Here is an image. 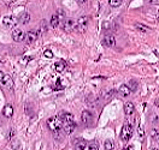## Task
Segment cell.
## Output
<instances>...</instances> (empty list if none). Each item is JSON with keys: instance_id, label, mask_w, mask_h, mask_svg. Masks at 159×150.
Listing matches in <instances>:
<instances>
[{"instance_id": "18", "label": "cell", "mask_w": 159, "mask_h": 150, "mask_svg": "<svg viewBox=\"0 0 159 150\" xmlns=\"http://www.w3.org/2000/svg\"><path fill=\"white\" fill-rule=\"evenodd\" d=\"M29 20H30V15H29V13H24V15L20 16L19 22L22 24H27V23H29Z\"/></svg>"}, {"instance_id": "16", "label": "cell", "mask_w": 159, "mask_h": 150, "mask_svg": "<svg viewBox=\"0 0 159 150\" xmlns=\"http://www.w3.org/2000/svg\"><path fill=\"white\" fill-rule=\"evenodd\" d=\"M59 18H58V16L57 15H53L52 16V18H51V22H50V24H51V26L52 28H57V26L59 25Z\"/></svg>"}, {"instance_id": "13", "label": "cell", "mask_w": 159, "mask_h": 150, "mask_svg": "<svg viewBox=\"0 0 159 150\" xmlns=\"http://www.w3.org/2000/svg\"><path fill=\"white\" fill-rule=\"evenodd\" d=\"M65 67H66V63L64 60H58L56 64H54V69H56L57 72H63L65 70Z\"/></svg>"}, {"instance_id": "33", "label": "cell", "mask_w": 159, "mask_h": 150, "mask_svg": "<svg viewBox=\"0 0 159 150\" xmlns=\"http://www.w3.org/2000/svg\"><path fill=\"white\" fill-rule=\"evenodd\" d=\"M86 1H87V0H77V3H78V4H85Z\"/></svg>"}, {"instance_id": "27", "label": "cell", "mask_w": 159, "mask_h": 150, "mask_svg": "<svg viewBox=\"0 0 159 150\" xmlns=\"http://www.w3.org/2000/svg\"><path fill=\"white\" fill-rule=\"evenodd\" d=\"M57 16H58L59 20H63V19H64V12L61 11V10H58V12H57Z\"/></svg>"}, {"instance_id": "9", "label": "cell", "mask_w": 159, "mask_h": 150, "mask_svg": "<svg viewBox=\"0 0 159 150\" xmlns=\"http://www.w3.org/2000/svg\"><path fill=\"white\" fill-rule=\"evenodd\" d=\"M75 127H76V124H75L74 120L72 121H64L63 122V128H64L65 133H68V134L72 133L74 130H75Z\"/></svg>"}, {"instance_id": "4", "label": "cell", "mask_w": 159, "mask_h": 150, "mask_svg": "<svg viewBox=\"0 0 159 150\" xmlns=\"http://www.w3.org/2000/svg\"><path fill=\"white\" fill-rule=\"evenodd\" d=\"M76 30L78 32H85L88 28V17L87 16H83L77 19V22H76V25H75Z\"/></svg>"}, {"instance_id": "20", "label": "cell", "mask_w": 159, "mask_h": 150, "mask_svg": "<svg viewBox=\"0 0 159 150\" xmlns=\"http://www.w3.org/2000/svg\"><path fill=\"white\" fill-rule=\"evenodd\" d=\"M151 137H152L153 141H159V130L153 128V130L151 131Z\"/></svg>"}, {"instance_id": "31", "label": "cell", "mask_w": 159, "mask_h": 150, "mask_svg": "<svg viewBox=\"0 0 159 150\" xmlns=\"http://www.w3.org/2000/svg\"><path fill=\"white\" fill-rule=\"evenodd\" d=\"M104 26H105L104 29H110V24L109 23H104Z\"/></svg>"}, {"instance_id": "12", "label": "cell", "mask_w": 159, "mask_h": 150, "mask_svg": "<svg viewBox=\"0 0 159 150\" xmlns=\"http://www.w3.org/2000/svg\"><path fill=\"white\" fill-rule=\"evenodd\" d=\"M134 111H135V106L133 102H126L124 103V113L127 115H131L134 113Z\"/></svg>"}, {"instance_id": "6", "label": "cell", "mask_w": 159, "mask_h": 150, "mask_svg": "<svg viewBox=\"0 0 159 150\" xmlns=\"http://www.w3.org/2000/svg\"><path fill=\"white\" fill-rule=\"evenodd\" d=\"M81 120L82 122H83L85 125H89V124H92V120H93V115L92 113L89 112V111H83L82 112V115H81Z\"/></svg>"}, {"instance_id": "17", "label": "cell", "mask_w": 159, "mask_h": 150, "mask_svg": "<svg viewBox=\"0 0 159 150\" xmlns=\"http://www.w3.org/2000/svg\"><path fill=\"white\" fill-rule=\"evenodd\" d=\"M60 118H61V120H63V122L64 121H72L74 120V115L70 114V113H63L60 115Z\"/></svg>"}, {"instance_id": "2", "label": "cell", "mask_w": 159, "mask_h": 150, "mask_svg": "<svg viewBox=\"0 0 159 150\" xmlns=\"http://www.w3.org/2000/svg\"><path fill=\"white\" fill-rule=\"evenodd\" d=\"M131 136H133V126L130 124H124L123 127H122V131H121V139L123 142H128Z\"/></svg>"}, {"instance_id": "28", "label": "cell", "mask_w": 159, "mask_h": 150, "mask_svg": "<svg viewBox=\"0 0 159 150\" xmlns=\"http://www.w3.org/2000/svg\"><path fill=\"white\" fill-rule=\"evenodd\" d=\"M13 136H15V130H10V132H9V139L10 141L13 138Z\"/></svg>"}, {"instance_id": "36", "label": "cell", "mask_w": 159, "mask_h": 150, "mask_svg": "<svg viewBox=\"0 0 159 150\" xmlns=\"http://www.w3.org/2000/svg\"><path fill=\"white\" fill-rule=\"evenodd\" d=\"M158 19H159V16H158Z\"/></svg>"}, {"instance_id": "14", "label": "cell", "mask_w": 159, "mask_h": 150, "mask_svg": "<svg viewBox=\"0 0 159 150\" xmlns=\"http://www.w3.org/2000/svg\"><path fill=\"white\" fill-rule=\"evenodd\" d=\"M75 28V23L71 18H66L65 22H64V29L65 31H71Z\"/></svg>"}, {"instance_id": "32", "label": "cell", "mask_w": 159, "mask_h": 150, "mask_svg": "<svg viewBox=\"0 0 159 150\" xmlns=\"http://www.w3.org/2000/svg\"><path fill=\"white\" fill-rule=\"evenodd\" d=\"M124 150H134V148H133V145H129V147H127Z\"/></svg>"}, {"instance_id": "11", "label": "cell", "mask_w": 159, "mask_h": 150, "mask_svg": "<svg viewBox=\"0 0 159 150\" xmlns=\"http://www.w3.org/2000/svg\"><path fill=\"white\" fill-rule=\"evenodd\" d=\"M3 115L5 118H12L13 115V107L11 105H6L4 108H3Z\"/></svg>"}, {"instance_id": "29", "label": "cell", "mask_w": 159, "mask_h": 150, "mask_svg": "<svg viewBox=\"0 0 159 150\" xmlns=\"http://www.w3.org/2000/svg\"><path fill=\"white\" fill-rule=\"evenodd\" d=\"M139 134H140V137H141V138L143 137V128H142V126L139 127Z\"/></svg>"}, {"instance_id": "3", "label": "cell", "mask_w": 159, "mask_h": 150, "mask_svg": "<svg viewBox=\"0 0 159 150\" xmlns=\"http://www.w3.org/2000/svg\"><path fill=\"white\" fill-rule=\"evenodd\" d=\"M0 23H1V25L5 26V28H15V26L17 25V23H18V20L13 16H5V17L1 18Z\"/></svg>"}, {"instance_id": "34", "label": "cell", "mask_w": 159, "mask_h": 150, "mask_svg": "<svg viewBox=\"0 0 159 150\" xmlns=\"http://www.w3.org/2000/svg\"><path fill=\"white\" fill-rule=\"evenodd\" d=\"M156 106H157V107H159V97L156 100Z\"/></svg>"}, {"instance_id": "25", "label": "cell", "mask_w": 159, "mask_h": 150, "mask_svg": "<svg viewBox=\"0 0 159 150\" xmlns=\"http://www.w3.org/2000/svg\"><path fill=\"white\" fill-rule=\"evenodd\" d=\"M87 150H99V145L96 143H92V144H89Z\"/></svg>"}, {"instance_id": "23", "label": "cell", "mask_w": 159, "mask_h": 150, "mask_svg": "<svg viewBox=\"0 0 159 150\" xmlns=\"http://www.w3.org/2000/svg\"><path fill=\"white\" fill-rule=\"evenodd\" d=\"M128 86L130 88L131 91H136V89H137V82H136V80H130L129 84H128Z\"/></svg>"}, {"instance_id": "10", "label": "cell", "mask_w": 159, "mask_h": 150, "mask_svg": "<svg viewBox=\"0 0 159 150\" xmlns=\"http://www.w3.org/2000/svg\"><path fill=\"white\" fill-rule=\"evenodd\" d=\"M118 91H119V95H121V96H123V97H128L129 95L131 94L130 88H129L127 84H123V85H121Z\"/></svg>"}, {"instance_id": "21", "label": "cell", "mask_w": 159, "mask_h": 150, "mask_svg": "<svg viewBox=\"0 0 159 150\" xmlns=\"http://www.w3.org/2000/svg\"><path fill=\"white\" fill-rule=\"evenodd\" d=\"M104 148H105V150H113V143L112 141H105V143H104Z\"/></svg>"}, {"instance_id": "15", "label": "cell", "mask_w": 159, "mask_h": 150, "mask_svg": "<svg viewBox=\"0 0 159 150\" xmlns=\"http://www.w3.org/2000/svg\"><path fill=\"white\" fill-rule=\"evenodd\" d=\"M87 147V142L85 139H80L75 143V150H85Z\"/></svg>"}, {"instance_id": "5", "label": "cell", "mask_w": 159, "mask_h": 150, "mask_svg": "<svg viewBox=\"0 0 159 150\" xmlns=\"http://www.w3.org/2000/svg\"><path fill=\"white\" fill-rule=\"evenodd\" d=\"M12 39L15 42H22L25 40V34L22 29H15L12 32Z\"/></svg>"}, {"instance_id": "26", "label": "cell", "mask_w": 159, "mask_h": 150, "mask_svg": "<svg viewBox=\"0 0 159 150\" xmlns=\"http://www.w3.org/2000/svg\"><path fill=\"white\" fill-rule=\"evenodd\" d=\"M30 60H31V57H25L24 59H22V60H20V63H22L23 65H27V64H28Z\"/></svg>"}, {"instance_id": "19", "label": "cell", "mask_w": 159, "mask_h": 150, "mask_svg": "<svg viewBox=\"0 0 159 150\" xmlns=\"http://www.w3.org/2000/svg\"><path fill=\"white\" fill-rule=\"evenodd\" d=\"M135 26H136V29H137V30H140V31H142V32H147V31H149V29L147 28V26H146V25H143V24H141V23H136Z\"/></svg>"}, {"instance_id": "30", "label": "cell", "mask_w": 159, "mask_h": 150, "mask_svg": "<svg viewBox=\"0 0 159 150\" xmlns=\"http://www.w3.org/2000/svg\"><path fill=\"white\" fill-rule=\"evenodd\" d=\"M4 77H5V74H4V73H3L1 71H0V82L3 80V78H4Z\"/></svg>"}, {"instance_id": "8", "label": "cell", "mask_w": 159, "mask_h": 150, "mask_svg": "<svg viewBox=\"0 0 159 150\" xmlns=\"http://www.w3.org/2000/svg\"><path fill=\"white\" fill-rule=\"evenodd\" d=\"M39 37V31L38 30H31V31H28L25 34V41L27 43H31L34 42L36 39Z\"/></svg>"}, {"instance_id": "7", "label": "cell", "mask_w": 159, "mask_h": 150, "mask_svg": "<svg viewBox=\"0 0 159 150\" xmlns=\"http://www.w3.org/2000/svg\"><path fill=\"white\" fill-rule=\"evenodd\" d=\"M102 45L105 47H115L116 46V39L113 35H106L102 39Z\"/></svg>"}, {"instance_id": "35", "label": "cell", "mask_w": 159, "mask_h": 150, "mask_svg": "<svg viewBox=\"0 0 159 150\" xmlns=\"http://www.w3.org/2000/svg\"><path fill=\"white\" fill-rule=\"evenodd\" d=\"M152 150H158V149H157V148H154V149H152Z\"/></svg>"}, {"instance_id": "1", "label": "cell", "mask_w": 159, "mask_h": 150, "mask_svg": "<svg viewBox=\"0 0 159 150\" xmlns=\"http://www.w3.org/2000/svg\"><path fill=\"white\" fill-rule=\"evenodd\" d=\"M47 126L53 132L59 131L60 128L63 127V120H61L60 117H52L47 120Z\"/></svg>"}, {"instance_id": "24", "label": "cell", "mask_w": 159, "mask_h": 150, "mask_svg": "<svg viewBox=\"0 0 159 150\" xmlns=\"http://www.w3.org/2000/svg\"><path fill=\"white\" fill-rule=\"evenodd\" d=\"M44 55H45L46 58H48V59H51V58H53V53L51 52V49H46V51L44 52Z\"/></svg>"}, {"instance_id": "22", "label": "cell", "mask_w": 159, "mask_h": 150, "mask_svg": "<svg viewBox=\"0 0 159 150\" xmlns=\"http://www.w3.org/2000/svg\"><path fill=\"white\" fill-rule=\"evenodd\" d=\"M122 1H123V0H110L109 4H110L111 7H118V6H121Z\"/></svg>"}]
</instances>
